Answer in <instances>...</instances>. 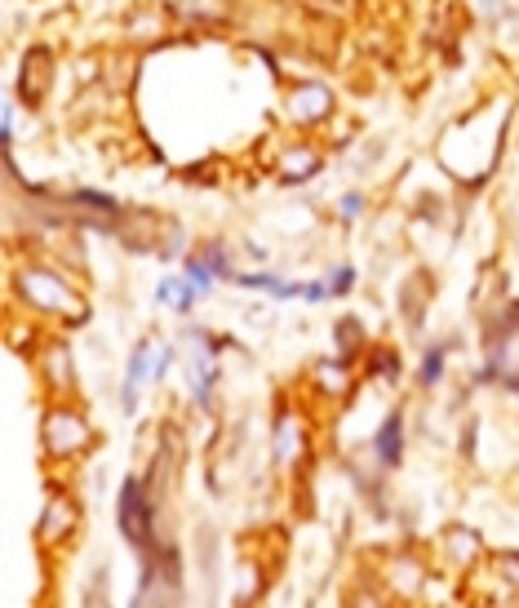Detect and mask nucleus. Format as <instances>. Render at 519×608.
<instances>
[{
	"instance_id": "nucleus-1",
	"label": "nucleus",
	"mask_w": 519,
	"mask_h": 608,
	"mask_svg": "<svg viewBox=\"0 0 519 608\" xmlns=\"http://www.w3.org/2000/svg\"><path fill=\"white\" fill-rule=\"evenodd\" d=\"M377 453H382V457H386V462H391V466L400 462V413H395L391 422L382 426V439H377Z\"/></svg>"
}]
</instances>
